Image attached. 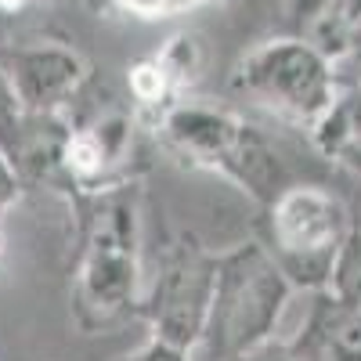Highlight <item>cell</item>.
Segmentation results:
<instances>
[{"mask_svg": "<svg viewBox=\"0 0 361 361\" xmlns=\"http://www.w3.org/2000/svg\"><path fill=\"white\" fill-rule=\"evenodd\" d=\"M123 4L141 11V15H163V11H180V8L202 4V0H123Z\"/></svg>", "mask_w": 361, "mask_h": 361, "instance_id": "1", "label": "cell"}, {"mask_svg": "<svg viewBox=\"0 0 361 361\" xmlns=\"http://www.w3.org/2000/svg\"><path fill=\"white\" fill-rule=\"evenodd\" d=\"M134 87L141 90L145 98H156V94H159V87H163V73H159V69H137Z\"/></svg>", "mask_w": 361, "mask_h": 361, "instance_id": "2", "label": "cell"}, {"mask_svg": "<svg viewBox=\"0 0 361 361\" xmlns=\"http://www.w3.org/2000/svg\"><path fill=\"white\" fill-rule=\"evenodd\" d=\"M69 156H73V163L76 166H83V170H90L102 156H98V148H94V141H76L73 148H69Z\"/></svg>", "mask_w": 361, "mask_h": 361, "instance_id": "3", "label": "cell"}, {"mask_svg": "<svg viewBox=\"0 0 361 361\" xmlns=\"http://www.w3.org/2000/svg\"><path fill=\"white\" fill-rule=\"evenodd\" d=\"M18 4H25V0H0V8H8V11H11V8H18Z\"/></svg>", "mask_w": 361, "mask_h": 361, "instance_id": "4", "label": "cell"}]
</instances>
